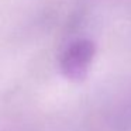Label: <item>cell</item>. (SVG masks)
I'll list each match as a JSON object with an SVG mask.
<instances>
[{
    "instance_id": "6da1fadb",
    "label": "cell",
    "mask_w": 131,
    "mask_h": 131,
    "mask_svg": "<svg viewBox=\"0 0 131 131\" xmlns=\"http://www.w3.org/2000/svg\"><path fill=\"white\" fill-rule=\"evenodd\" d=\"M96 55V45L88 38L71 42L61 57V71L63 76L73 82H80L88 76Z\"/></svg>"
}]
</instances>
